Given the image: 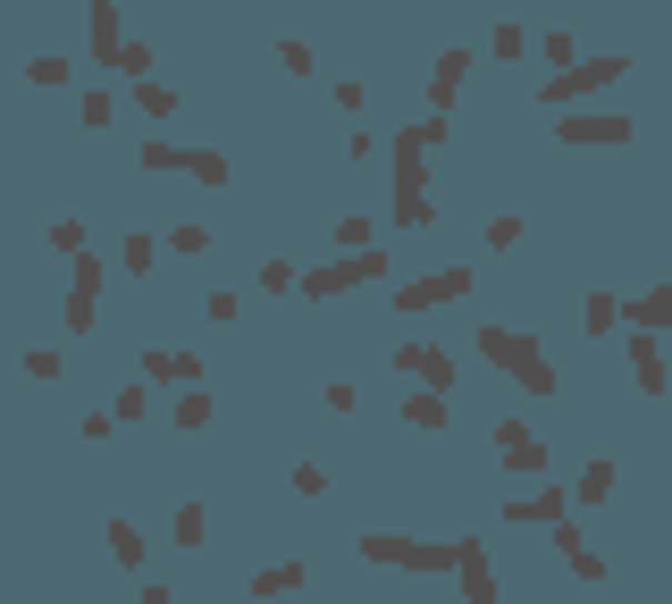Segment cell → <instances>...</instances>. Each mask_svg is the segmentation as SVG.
Segmentation results:
<instances>
[{"mask_svg": "<svg viewBox=\"0 0 672 604\" xmlns=\"http://www.w3.org/2000/svg\"><path fill=\"white\" fill-rule=\"evenodd\" d=\"M480 361H497L521 395H555V361H546V344L530 328H480Z\"/></svg>", "mask_w": 672, "mask_h": 604, "instance_id": "cell-1", "label": "cell"}, {"mask_svg": "<svg viewBox=\"0 0 672 604\" xmlns=\"http://www.w3.org/2000/svg\"><path fill=\"white\" fill-rule=\"evenodd\" d=\"M387 160H395V169H387V177H395V226H403V235H412V226H429V169H421V160H429V134L421 127H403L395 134V143H387Z\"/></svg>", "mask_w": 672, "mask_h": 604, "instance_id": "cell-2", "label": "cell"}, {"mask_svg": "<svg viewBox=\"0 0 672 604\" xmlns=\"http://www.w3.org/2000/svg\"><path fill=\"white\" fill-rule=\"evenodd\" d=\"M362 554L395 571H462V537H362Z\"/></svg>", "mask_w": 672, "mask_h": 604, "instance_id": "cell-3", "label": "cell"}, {"mask_svg": "<svg viewBox=\"0 0 672 604\" xmlns=\"http://www.w3.org/2000/svg\"><path fill=\"white\" fill-rule=\"evenodd\" d=\"M622 76H631V59H622V51H596V59H580V68L546 76V101H589V93H614Z\"/></svg>", "mask_w": 672, "mask_h": 604, "instance_id": "cell-4", "label": "cell"}, {"mask_svg": "<svg viewBox=\"0 0 672 604\" xmlns=\"http://www.w3.org/2000/svg\"><path fill=\"white\" fill-rule=\"evenodd\" d=\"M555 143H572V151H622V143H631V118H622V110H563L555 118Z\"/></svg>", "mask_w": 672, "mask_h": 604, "instance_id": "cell-5", "label": "cell"}, {"mask_svg": "<svg viewBox=\"0 0 672 604\" xmlns=\"http://www.w3.org/2000/svg\"><path fill=\"white\" fill-rule=\"evenodd\" d=\"M471 294V269H429V278H403L395 285V311L412 320V311H445V302Z\"/></svg>", "mask_w": 672, "mask_h": 604, "instance_id": "cell-6", "label": "cell"}, {"mask_svg": "<svg viewBox=\"0 0 672 604\" xmlns=\"http://www.w3.org/2000/svg\"><path fill=\"white\" fill-rule=\"evenodd\" d=\"M143 169H177L193 185H228V151L202 143V151H177V143H143Z\"/></svg>", "mask_w": 672, "mask_h": 604, "instance_id": "cell-7", "label": "cell"}, {"mask_svg": "<svg viewBox=\"0 0 672 604\" xmlns=\"http://www.w3.org/2000/svg\"><path fill=\"white\" fill-rule=\"evenodd\" d=\"M395 370L412 378V386H421V395H454V378H462L454 361L438 353V344H403V353H395Z\"/></svg>", "mask_w": 672, "mask_h": 604, "instance_id": "cell-8", "label": "cell"}, {"mask_svg": "<svg viewBox=\"0 0 672 604\" xmlns=\"http://www.w3.org/2000/svg\"><path fill=\"white\" fill-rule=\"evenodd\" d=\"M471 59H480V51H471V42H454V51H445L438 68H429V118H445V110H454L462 76H471Z\"/></svg>", "mask_w": 672, "mask_h": 604, "instance_id": "cell-9", "label": "cell"}, {"mask_svg": "<svg viewBox=\"0 0 672 604\" xmlns=\"http://www.w3.org/2000/svg\"><path fill=\"white\" fill-rule=\"evenodd\" d=\"M497 453H504V471H513V479L546 471V445H538V436L521 429V420H504V429H497Z\"/></svg>", "mask_w": 672, "mask_h": 604, "instance_id": "cell-10", "label": "cell"}, {"mask_svg": "<svg viewBox=\"0 0 672 604\" xmlns=\"http://www.w3.org/2000/svg\"><path fill=\"white\" fill-rule=\"evenodd\" d=\"M622 328H631V336H664V328H672V278L655 285V294L622 302Z\"/></svg>", "mask_w": 672, "mask_h": 604, "instance_id": "cell-11", "label": "cell"}, {"mask_svg": "<svg viewBox=\"0 0 672 604\" xmlns=\"http://www.w3.org/2000/svg\"><path fill=\"white\" fill-rule=\"evenodd\" d=\"M454 580H462V596H471V604H497L504 596L497 571H488V554H480V537H462V571H454Z\"/></svg>", "mask_w": 672, "mask_h": 604, "instance_id": "cell-12", "label": "cell"}, {"mask_svg": "<svg viewBox=\"0 0 672 604\" xmlns=\"http://www.w3.org/2000/svg\"><path fill=\"white\" fill-rule=\"evenodd\" d=\"M631 378H639V395H664V386H672V370H664V353H655V336H631Z\"/></svg>", "mask_w": 672, "mask_h": 604, "instance_id": "cell-13", "label": "cell"}, {"mask_svg": "<svg viewBox=\"0 0 672 604\" xmlns=\"http://www.w3.org/2000/svg\"><path fill=\"white\" fill-rule=\"evenodd\" d=\"M563 504H572V495H563L555 479H546L538 495H521V504H504V521H546V528H555V521H563Z\"/></svg>", "mask_w": 672, "mask_h": 604, "instance_id": "cell-14", "label": "cell"}, {"mask_svg": "<svg viewBox=\"0 0 672 604\" xmlns=\"http://www.w3.org/2000/svg\"><path fill=\"white\" fill-rule=\"evenodd\" d=\"M143 378H169V386L193 395V386H202V361H193V353H143Z\"/></svg>", "mask_w": 672, "mask_h": 604, "instance_id": "cell-15", "label": "cell"}, {"mask_svg": "<svg viewBox=\"0 0 672 604\" xmlns=\"http://www.w3.org/2000/svg\"><path fill=\"white\" fill-rule=\"evenodd\" d=\"M84 26H93V59H110V68H118V51H127V42H134V34H118V9H110V0H101V9H93V18H84Z\"/></svg>", "mask_w": 672, "mask_h": 604, "instance_id": "cell-16", "label": "cell"}, {"mask_svg": "<svg viewBox=\"0 0 672 604\" xmlns=\"http://www.w3.org/2000/svg\"><path fill=\"white\" fill-rule=\"evenodd\" d=\"M353 285V261H328V269H303V302H328Z\"/></svg>", "mask_w": 672, "mask_h": 604, "instance_id": "cell-17", "label": "cell"}, {"mask_svg": "<svg viewBox=\"0 0 672 604\" xmlns=\"http://www.w3.org/2000/svg\"><path fill=\"white\" fill-rule=\"evenodd\" d=\"M403 429L438 436V429H445V395H403Z\"/></svg>", "mask_w": 672, "mask_h": 604, "instance_id": "cell-18", "label": "cell"}, {"mask_svg": "<svg viewBox=\"0 0 672 604\" xmlns=\"http://www.w3.org/2000/svg\"><path fill=\"white\" fill-rule=\"evenodd\" d=\"M605 495H614V462H605V453H596L589 471H580V487H572V504H605Z\"/></svg>", "mask_w": 672, "mask_h": 604, "instance_id": "cell-19", "label": "cell"}, {"mask_svg": "<svg viewBox=\"0 0 672 604\" xmlns=\"http://www.w3.org/2000/svg\"><path fill=\"white\" fill-rule=\"evenodd\" d=\"M303 587V563H269V571H252V596H294Z\"/></svg>", "mask_w": 672, "mask_h": 604, "instance_id": "cell-20", "label": "cell"}, {"mask_svg": "<svg viewBox=\"0 0 672 604\" xmlns=\"http://www.w3.org/2000/svg\"><path fill=\"white\" fill-rule=\"evenodd\" d=\"M580 328H589V336H614V328H622V302H614V294H589V311H580Z\"/></svg>", "mask_w": 672, "mask_h": 604, "instance_id": "cell-21", "label": "cell"}, {"mask_svg": "<svg viewBox=\"0 0 672 604\" xmlns=\"http://www.w3.org/2000/svg\"><path fill=\"white\" fill-rule=\"evenodd\" d=\"M110 554H118L127 571H143V528H134V521H110Z\"/></svg>", "mask_w": 672, "mask_h": 604, "instance_id": "cell-22", "label": "cell"}, {"mask_svg": "<svg viewBox=\"0 0 672 604\" xmlns=\"http://www.w3.org/2000/svg\"><path fill=\"white\" fill-rule=\"evenodd\" d=\"M261 294H303V269H287L278 252L261 261Z\"/></svg>", "mask_w": 672, "mask_h": 604, "instance_id": "cell-23", "label": "cell"}, {"mask_svg": "<svg viewBox=\"0 0 672 604\" xmlns=\"http://www.w3.org/2000/svg\"><path fill=\"white\" fill-rule=\"evenodd\" d=\"M488 51H497V59H521V51H530V26H488Z\"/></svg>", "mask_w": 672, "mask_h": 604, "instance_id": "cell-24", "label": "cell"}, {"mask_svg": "<svg viewBox=\"0 0 672 604\" xmlns=\"http://www.w3.org/2000/svg\"><path fill=\"white\" fill-rule=\"evenodd\" d=\"M134 101H143V118H177V93H169V84H152V76L134 84Z\"/></svg>", "mask_w": 672, "mask_h": 604, "instance_id": "cell-25", "label": "cell"}, {"mask_svg": "<svg viewBox=\"0 0 672 604\" xmlns=\"http://www.w3.org/2000/svg\"><path fill=\"white\" fill-rule=\"evenodd\" d=\"M337 244H345V252H379V226H370V219H337Z\"/></svg>", "mask_w": 672, "mask_h": 604, "instance_id": "cell-26", "label": "cell"}, {"mask_svg": "<svg viewBox=\"0 0 672 604\" xmlns=\"http://www.w3.org/2000/svg\"><path fill=\"white\" fill-rule=\"evenodd\" d=\"M202 537H211V512L185 504V512H177V546H202Z\"/></svg>", "mask_w": 672, "mask_h": 604, "instance_id": "cell-27", "label": "cell"}, {"mask_svg": "<svg viewBox=\"0 0 672 604\" xmlns=\"http://www.w3.org/2000/svg\"><path fill=\"white\" fill-rule=\"evenodd\" d=\"M26 84H68V59H59V51H42L34 68H26Z\"/></svg>", "mask_w": 672, "mask_h": 604, "instance_id": "cell-28", "label": "cell"}, {"mask_svg": "<svg viewBox=\"0 0 672 604\" xmlns=\"http://www.w3.org/2000/svg\"><path fill=\"white\" fill-rule=\"evenodd\" d=\"M521 244V219H513V210H504V219H488V252H513Z\"/></svg>", "mask_w": 672, "mask_h": 604, "instance_id": "cell-29", "label": "cell"}, {"mask_svg": "<svg viewBox=\"0 0 672 604\" xmlns=\"http://www.w3.org/2000/svg\"><path fill=\"white\" fill-rule=\"evenodd\" d=\"M278 68H287V76H311V42L287 34V42H278Z\"/></svg>", "mask_w": 672, "mask_h": 604, "instance_id": "cell-30", "label": "cell"}, {"mask_svg": "<svg viewBox=\"0 0 672 604\" xmlns=\"http://www.w3.org/2000/svg\"><path fill=\"white\" fill-rule=\"evenodd\" d=\"M169 244H177V252H211V226L185 219V226H169Z\"/></svg>", "mask_w": 672, "mask_h": 604, "instance_id": "cell-31", "label": "cell"}, {"mask_svg": "<svg viewBox=\"0 0 672 604\" xmlns=\"http://www.w3.org/2000/svg\"><path fill=\"white\" fill-rule=\"evenodd\" d=\"M152 261H160V244H152V235H127V269H134V278H143Z\"/></svg>", "mask_w": 672, "mask_h": 604, "instance_id": "cell-32", "label": "cell"}, {"mask_svg": "<svg viewBox=\"0 0 672 604\" xmlns=\"http://www.w3.org/2000/svg\"><path fill=\"white\" fill-rule=\"evenodd\" d=\"M387 278V252H353V285H379Z\"/></svg>", "mask_w": 672, "mask_h": 604, "instance_id": "cell-33", "label": "cell"}, {"mask_svg": "<svg viewBox=\"0 0 672 604\" xmlns=\"http://www.w3.org/2000/svg\"><path fill=\"white\" fill-rule=\"evenodd\" d=\"M77 118H84V127H110V118H118V101H110V93H84V110H77Z\"/></svg>", "mask_w": 672, "mask_h": 604, "instance_id": "cell-34", "label": "cell"}, {"mask_svg": "<svg viewBox=\"0 0 672 604\" xmlns=\"http://www.w3.org/2000/svg\"><path fill=\"white\" fill-rule=\"evenodd\" d=\"M143 604H177V596H169V587H160V580H143Z\"/></svg>", "mask_w": 672, "mask_h": 604, "instance_id": "cell-35", "label": "cell"}]
</instances>
